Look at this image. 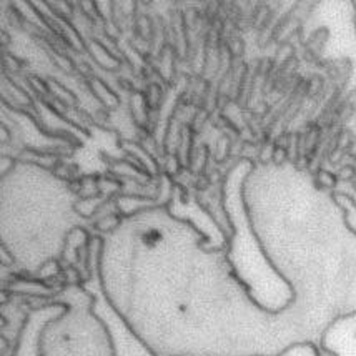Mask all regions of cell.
Returning <instances> with one entry per match:
<instances>
[{
	"label": "cell",
	"instance_id": "1",
	"mask_svg": "<svg viewBox=\"0 0 356 356\" xmlns=\"http://www.w3.org/2000/svg\"><path fill=\"white\" fill-rule=\"evenodd\" d=\"M98 242L94 240L92 243V256H90V278L84 283V288L94 296L92 312L95 317L105 325L112 341L114 356H153L145 348L139 338L128 330L125 321L118 317V313L112 308L109 301L105 300L102 293L100 278H98Z\"/></svg>",
	"mask_w": 356,
	"mask_h": 356
},
{
	"label": "cell",
	"instance_id": "2",
	"mask_svg": "<svg viewBox=\"0 0 356 356\" xmlns=\"http://www.w3.org/2000/svg\"><path fill=\"white\" fill-rule=\"evenodd\" d=\"M64 312L65 306L62 303H51L35 308L34 312L28 313L14 356H40V335H42V330L47 323L62 317Z\"/></svg>",
	"mask_w": 356,
	"mask_h": 356
},
{
	"label": "cell",
	"instance_id": "3",
	"mask_svg": "<svg viewBox=\"0 0 356 356\" xmlns=\"http://www.w3.org/2000/svg\"><path fill=\"white\" fill-rule=\"evenodd\" d=\"M321 350L333 356H356V312L331 323L321 337Z\"/></svg>",
	"mask_w": 356,
	"mask_h": 356
},
{
	"label": "cell",
	"instance_id": "4",
	"mask_svg": "<svg viewBox=\"0 0 356 356\" xmlns=\"http://www.w3.org/2000/svg\"><path fill=\"white\" fill-rule=\"evenodd\" d=\"M335 202L345 212L346 226L356 235V202L350 195H346V193H335Z\"/></svg>",
	"mask_w": 356,
	"mask_h": 356
},
{
	"label": "cell",
	"instance_id": "5",
	"mask_svg": "<svg viewBox=\"0 0 356 356\" xmlns=\"http://www.w3.org/2000/svg\"><path fill=\"white\" fill-rule=\"evenodd\" d=\"M278 356H321V353L318 348L310 345V343H301V345L288 348V350H285Z\"/></svg>",
	"mask_w": 356,
	"mask_h": 356
},
{
	"label": "cell",
	"instance_id": "6",
	"mask_svg": "<svg viewBox=\"0 0 356 356\" xmlns=\"http://www.w3.org/2000/svg\"><path fill=\"white\" fill-rule=\"evenodd\" d=\"M317 180H318V185L323 188H335V185H337V177L331 175L330 172H325V170L318 172Z\"/></svg>",
	"mask_w": 356,
	"mask_h": 356
},
{
	"label": "cell",
	"instance_id": "7",
	"mask_svg": "<svg viewBox=\"0 0 356 356\" xmlns=\"http://www.w3.org/2000/svg\"><path fill=\"white\" fill-rule=\"evenodd\" d=\"M115 225H118V218L114 217V215H105V218H103V220L98 223L97 226L100 230H110L112 226H115Z\"/></svg>",
	"mask_w": 356,
	"mask_h": 356
},
{
	"label": "cell",
	"instance_id": "8",
	"mask_svg": "<svg viewBox=\"0 0 356 356\" xmlns=\"http://www.w3.org/2000/svg\"><path fill=\"white\" fill-rule=\"evenodd\" d=\"M355 173H356V172H355V168H353V167H350V165H346L345 168L339 170L338 178H339V180H351V178H353Z\"/></svg>",
	"mask_w": 356,
	"mask_h": 356
}]
</instances>
